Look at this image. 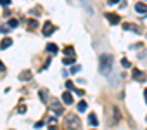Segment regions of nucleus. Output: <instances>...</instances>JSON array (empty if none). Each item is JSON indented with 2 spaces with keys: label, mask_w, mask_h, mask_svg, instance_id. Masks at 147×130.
Listing matches in <instances>:
<instances>
[{
  "label": "nucleus",
  "mask_w": 147,
  "mask_h": 130,
  "mask_svg": "<svg viewBox=\"0 0 147 130\" xmlns=\"http://www.w3.org/2000/svg\"><path fill=\"white\" fill-rule=\"evenodd\" d=\"M64 125H66L67 130H80V128H82V121H80V118H78L76 114H73V113H69V114L66 116Z\"/></svg>",
  "instance_id": "obj_2"
},
{
  "label": "nucleus",
  "mask_w": 147,
  "mask_h": 130,
  "mask_svg": "<svg viewBox=\"0 0 147 130\" xmlns=\"http://www.w3.org/2000/svg\"><path fill=\"white\" fill-rule=\"evenodd\" d=\"M47 50H49V52H52V54H55V52L59 50V47H57L55 43H47Z\"/></svg>",
  "instance_id": "obj_17"
},
{
  "label": "nucleus",
  "mask_w": 147,
  "mask_h": 130,
  "mask_svg": "<svg viewBox=\"0 0 147 130\" xmlns=\"http://www.w3.org/2000/svg\"><path fill=\"white\" fill-rule=\"evenodd\" d=\"M43 127V121H38V123H35V128H42Z\"/></svg>",
  "instance_id": "obj_28"
},
{
  "label": "nucleus",
  "mask_w": 147,
  "mask_h": 130,
  "mask_svg": "<svg viewBox=\"0 0 147 130\" xmlns=\"http://www.w3.org/2000/svg\"><path fill=\"white\" fill-rule=\"evenodd\" d=\"M19 80H21V82H28V80H31V71H23V73L19 75Z\"/></svg>",
  "instance_id": "obj_14"
},
{
  "label": "nucleus",
  "mask_w": 147,
  "mask_h": 130,
  "mask_svg": "<svg viewBox=\"0 0 147 130\" xmlns=\"http://www.w3.org/2000/svg\"><path fill=\"white\" fill-rule=\"evenodd\" d=\"M54 30H55V26H54L50 21H47V23L43 24V30H42V31H43V35H45V37H49V35H52V33H54Z\"/></svg>",
  "instance_id": "obj_4"
},
{
  "label": "nucleus",
  "mask_w": 147,
  "mask_h": 130,
  "mask_svg": "<svg viewBox=\"0 0 147 130\" xmlns=\"http://www.w3.org/2000/svg\"><path fill=\"white\" fill-rule=\"evenodd\" d=\"M38 97H40L43 102H49V92H47V89H42V90H38Z\"/></svg>",
  "instance_id": "obj_12"
},
{
  "label": "nucleus",
  "mask_w": 147,
  "mask_h": 130,
  "mask_svg": "<svg viewBox=\"0 0 147 130\" xmlns=\"http://www.w3.org/2000/svg\"><path fill=\"white\" fill-rule=\"evenodd\" d=\"M18 26H19L18 19H9V23H7V28H9V30H12V28H18Z\"/></svg>",
  "instance_id": "obj_16"
},
{
  "label": "nucleus",
  "mask_w": 147,
  "mask_h": 130,
  "mask_svg": "<svg viewBox=\"0 0 147 130\" xmlns=\"http://www.w3.org/2000/svg\"><path fill=\"white\" fill-rule=\"evenodd\" d=\"M62 102H64V104H67V106H69V104H73V94H69V92L66 90V92L62 94Z\"/></svg>",
  "instance_id": "obj_9"
},
{
  "label": "nucleus",
  "mask_w": 147,
  "mask_h": 130,
  "mask_svg": "<svg viewBox=\"0 0 147 130\" xmlns=\"http://www.w3.org/2000/svg\"><path fill=\"white\" fill-rule=\"evenodd\" d=\"M73 92H75V94H78L80 97H82V95H85V90H82V89H75Z\"/></svg>",
  "instance_id": "obj_23"
},
{
  "label": "nucleus",
  "mask_w": 147,
  "mask_h": 130,
  "mask_svg": "<svg viewBox=\"0 0 147 130\" xmlns=\"http://www.w3.org/2000/svg\"><path fill=\"white\" fill-rule=\"evenodd\" d=\"M73 50H75V49H73L71 45H69V47H64V54H66V57H67V56H75V52H73Z\"/></svg>",
  "instance_id": "obj_20"
},
{
  "label": "nucleus",
  "mask_w": 147,
  "mask_h": 130,
  "mask_svg": "<svg viewBox=\"0 0 147 130\" xmlns=\"http://www.w3.org/2000/svg\"><path fill=\"white\" fill-rule=\"evenodd\" d=\"M109 111H111V114H113V118H109V121H111V125H116V123H118V121L121 120V114H119V109H118L116 106H113V108H111Z\"/></svg>",
  "instance_id": "obj_3"
},
{
  "label": "nucleus",
  "mask_w": 147,
  "mask_h": 130,
  "mask_svg": "<svg viewBox=\"0 0 147 130\" xmlns=\"http://www.w3.org/2000/svg\"><path fill=\"white\" fill-rule=\"evenodd\" d=\"M106 19H107V21H109L111 24H119V21H121L118 14H109V12L106 14Z\"/></svg>",
  "instance_id": "obj_6"
},
{
  "label": "nucleus",
  "mask_w": 147,
  "mask_h": 130,
  "mask_svg": "<svg viewBox=\"0 0 147 130\" xmlns=\"http://www.w3.org/2000/svg\"><path fill=\"white\" fill-rule=\"evenodd\" d=\"M87 108H88V106H87V102H85V101H80V102H78V108H76V109H78L80 113H83V111H87Z\"/></svg>",
  "instance_id": "obj_18"
},
{
  "label": "nucleus",
  "mask_w": 147,
  "mask_h": 130,
  "mask_svg": "<svg viewBox=\"0 0 147 130\" xmlns=\"http://www.w3.org/2000/svg\"><path fill=\"white\" fill-rule=\"evenodd\" d=\"M11 45H12V38H9V37H7V38H4L2 42H0V49H2V50L9 49Z\"/></svg>",
  "instance_id": "obj_10"
},
{
  "label": "nucleus",
  "mask_w": 147,
  "mask_h": 130,
  "mask_svg": "<svg viewBox=\"0 0 147 130\" xmlns=\"http://www.w3.org/2000/svg\"><path fill=\"white\" fill-rule=\"evenodd\" d=\"M76 87H75V83H73L71 80H66V90L69 92V90H75Z\"/></svg>",
  "instance_id": "obj_19"
},
{
  "label": "nucleus",
  "mask_w": 147,
  "mask_h": 130,
  "mask_svg": "<svg viewBox=\"0 0 147 130\" xmlns=\"http://www.w3.org/2000/svg\"><path fill=\"white\" fill-rule=\"evenodd\" d=\"M0 71H5V66H4V62L0 61Z\"/></svg>",
  "instance_id": "obj_29"
},
{
  "label": "nucleus",
  "mask_w": 147,
  "mask_h": 130,
  "mask_svg": "<svg viewBox=\"0 0 147 130\" xmlns=\"http://www.w3.org/2000/svg\"><path fill=\"white\" fill-rule=\"evenodd\" d=\"M131 75H133V78H135L137 82H145V80H147V75H145L144 71H140V70H133Z\"/></svg>",
  "instance_id": "obj_5"
},
{
  "label": "nucleus",
  "mask_w": 147,
  "mask_h": 130,
  "mask_svg": "<svg viewBox=\"0 0 147 130\" xmlns=\"http://www.w3.org/2000/svg\"><path fill=\"white\" fill-rule=\"evenodd\" d=\"M49 130H57V127H55V125H50V128H49Z\"/></svg>",
  "instance_id": "obj_31"
},
{
  "label": "nucleus",
  "mask_w": 147,
  "mask_h": 130,
  "mask_svg": "<svg viewBox=\"0 0 147 130\" xmlns=\"http://www.w3.org/2000/svg\"><path fill=\"white\" fill-rule=\"evenodd\" d=\"M88 123H90L92 127H97V125H99V120H97V114H95V113H90V114H88Z\"/></svg>",
  "instance_id": "obj_13"
},
{
  "label": "nucleus",
  "mask_w": 147,
  "mask_h": 130,
  "mask_svg": "<svg viewBox=\"0 0 147 130\" xmlns=\"http://www.w3.org/2000/svg\"><path fill=\"white\" fill-rule=\"evenodd\" d=\"M50 106H52L50 109H52V111H55V114H62V113H64L62 106H61V104H59L57 101H52V104H50Z\"/></svg>",
  "instance_id": "obj_7"
},
{
  "label": "nucleus",
  "mask_w": 147,
  "mask_h": 130,
  "mask_svg": "<svg viewBox=\"0 0 147 130\" xmlns=\"http://www.w3.org/2000/svg\"><path fill=\"white\" fill-rule=\"evenodd\" d=\"M123 30L135 31V33H138V31H140V30H138V26H135V24H131V23H125V24H123Z\"/></svg>",
  "instance_id": "obj_11"
},
{
  "label": "nucleus",
  "mask_w": 147,
  "mask_h": 130,
  "mask_svg": "<svg viewBox=\"0 0 147 130\" xmlns=\"http://www.w3.org/2000/svg\"><path fill=\"white\" fill-rule=\"evenodd\" d=\"M62 62H64V64H73V62H75V56H67V57H64Z\"/></svg>",
  "instance_id": "obj_21"
},
{
  "label": "nucleus",
  "mask_w": 147,
  "mask_h": 130,
  "mask_svg": "<svg viewBox=\"0 0 147 130\" xmlns=\"http://www.w3.org/2000/svg\"><path fill=\"white\" fill-rule=\"evenodd\" d=\"M26 24H28V28H30V30H36V28H38L36 19H28V23H26Z\"/></svg>",
  "instance_id": "obj_15"
},
{
  "label": "nucleus",
  "mask_w": 147,
  "mask_h": 130,
  "mask_svg": "<svg viewBox=\"0 0 147 130\" xmlns=\"http://www.w3.org/2000/svg\"><path fill=\"white\" fill-rule=\"evenodd\" d=\"M111 70H113V56L102 54V56L99 57V71H100L102 75H109Z\"/></svg>",
  "instance_id": "obj_1"
},
{
  "label": "nucleus",
  "mask_w": 147,
  "mask_h": 130,
  "mask_svg": "<svg viewBox=\"0 0 147 130\" xmlns=\"http://www.w3.org/2000/svg\"><path fill=\"white\" fill-rule=\"evenodd\" d=\"M121 66L123 68H130V61L128 59H121Z\"/></svg>",
  "instance_id": "obj_22"
},
{
  "label": "nucleus",
  "mask_w": 147,
  "mask_h": 130,
  "mask_svg": "<svg viewBox=\"0 0 147 130\" xmlns=\"http://www.w3.org/2000/svg\"><path fill=\"white\" fill-rule=\"evenodd\" d=\"M24 111H26V106L24 104H19L18 106V113H24Z\"/></svg>",
  "instance_id": "obj_24"
},
{
  "label": "nucleus",
  "mask_w": 147,
  "mask_h": 130,
  "mask_svg": "<svg viewBox=\"0 0 147 130\" xmlns=\"http://www.w3.org/2000/svg\"><path fill=\"white\" fill-rule=\"evenodd\" d=\"M107 2H109V4L113 5V4H118V2H119V0H107Z\"/></svg>",
  "instance_id": "obj_30"
},
{
  "label": "nucleus",
  "mask_w": 147,
  "mask_h": 130,
  "mask_svg": "<svg viewBox=\"0 0 147 130\" xmlns=\"http://www.w3.org/2000/svg\"><path fill=\"white\" fill-rule=\"evenodd\" d=\"M135 11H137L138 14H145V12H147V5H145L144 2H137V4H135Z\"/></svg>",
  "instance_id": "obj_8"
},
{
  "label": "nucleus",
  "mask_w": 147,
  "mask_h": 130,
  "mask_svg": "<svg viewBox=\"0 0 147 130\" xmlns=\"http://www.w3.org/2000/svg\"><path fill=\"white\" fill-rule=\"evenodd\" d=\"M144 97H145V102H147V89L144 90Z\"/></svg>",
  "instance_id": "obj_32"
},
{
  "label": "nucleus",
  "mask_w": 147,
  "mask_h": 130,
  "mask_svg": "<svg viewBox=\"0 0 147 130\" xmlns=\"http://www.w3.org/2000/svg\"><path fill=\"white\" fill-rule=\"evenodd\" d=\"M11 0H0V5H9Z\"/></svg>",
  "instance_id": "obj_27"
},
{
  "label": "nucleus",
  "mask_w": 147,
  "mask_h": 130,
  "mask_svg": "<svg viewBox=\"0 0 147 130\" xmlns=\"http://www.w3.org/2000/svg\"><path fill=\"white\" fill-rule=\"evenodd\" d=\"M7 31H9L7 26H0V33H7Z\"/></svg>",
  "instance_id": "obj_26"
},
{
  "label": "nucleus",
  "mask_w": 147,
  "mask_h": 130,
  "mask_svg": "<svg viewBox=\"0 0 147 130\" xmlns=\"http://www.w3.org/2000/svg\"><path fill=\"white\" fill-rule=\"evenodd\" d=\"M80 70H82V66H76V64H75V66L71 68V73H78Z\"/></svg>",
  "instance_id": "obj_25"
}]
</instances>
